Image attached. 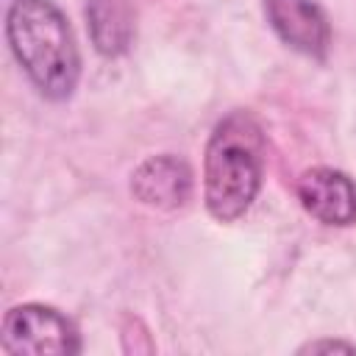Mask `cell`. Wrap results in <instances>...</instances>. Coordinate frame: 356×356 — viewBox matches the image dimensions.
Segmentation results:
<instances>
[{
	"mask_svg": "<svg viewBox=\"0 0 356 356\" xmlns=\"http://www.w3.org/2000/svg\"><path fill=\"white\" fill-rule=\"evenodd\" d=\"M300 206L325 225L356 222V184L334 167H312L298 178Z\"/></svg>",
	"mask_w": 356,
	"mask_h": 356,
	"instance_id": "obj_6",
	"label": "cell"
},
{
	"mask_svg": "<svg viewBox=\"0 0 356 356\" xmlns=\"http://www.w3.org/2000/svg\"><path fill=\"white\" fill-rule=\"evenodd\" d=\"M192 189H195L192 167L172 153L145 159L131 175V195L139 203L159 211L184 209L192 197Z\"/></svg>",
	"mask_w": 356,
	"mask_h": 356,
	"instance_id": "obj_5",
	"label": "cell"
},
{
	"mask_svg": "<svg viewBox=\"0 0 356 356\" xmlns=\"http://www.w3.org/2000/svg\"><path fill=\"white\" fill-rule=\"evenodd\" d=\"M264 14L286 47L309 58H325L331 47V22L317 0H264Z\"/></svg>",
	"mask_w": 356,
	"mask_h": 356,
	"instance_id": "obj_4",
	"label": "cell"
},
{
	"mask_svg": "<svg viewBox=\"0 0 356 356\" xmlns=\"http://www.w3.org/2000/svg\"><path fill=\"white\" fill-rule=\"evenodd\" d=\"M320 350H345V353H356L353 342H342V339H317V342H306L298 353H320Z\"/></svg>",
	"mask_w": 356,
	"mask_h": 356,
	"instance_id": "obj_8",
	"label": "cell"
},
{
	"mask_svg": "<svg viewBox=\"0 0 356 356\" xmlns=\"http://www.w3.org/2000/svg\"><path fill=\"white\" fill-rule=\"evenodd\" d=\"M264 161V131L250 111L234 108L217 120L203 156V200L217 222H234L253 206Z\"/></svg>",
	"mask_w": 356,
	"mask_h": 356,
	"instance_id": "obj_1",
	"label": "cell"
},
{
	"mask_svg": "<svg viewBox=\"0 0 356 356\" xmlns=\"http://www.w3.org/2000/svg\"><path fill=\"white\" fill-rule=\"evenodd\" d=\"M83 17L100 56L117 58L128 53L136 33V0H86Z\"/></svg>",
	"mask_w": 356,
	"mask_h": 356,
	"instance_id": "obj_7",
	"label": "cell"
},
{
	"mask_svg": "<svg viewBox=\"0 0 356 356\" xmlns=\"http://www.w3.org/2000/svg\"><path fill=\"white\" fill-rule=\"evenodd\" d=\"M6 39L36 92L53 103L70 100L81 81V53L70 19L53 0H14Z\"/></svg>",
	"mask_w": 356,
	"mask_h": 356,
	"instance_id": "obj_2",
	"label": "cell"
},
{
	"mask_svg": "<svg viewBox=\"0 0 356 356\" xmlns=\"http://www.w3.org/2000/svg\"><path fill=\"white\" fill-rule=\"evenodd\" d=\"M3 350L14 356H72L81 353L78 325L53 306L19 303L3 317Z\"/></svg>",
	"mask_w": 356,
	"mask_h": 356,
	"instance_id": "obj_3",
	"label": "cell"
}]
</instances>
